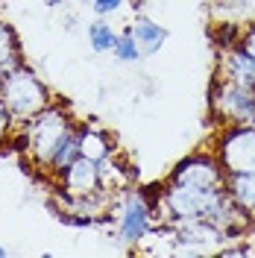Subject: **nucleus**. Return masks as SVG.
<instances>
[{"instance_id":"obj_1","label":"nucleus","mask_w":255,"mask_h":258,"mask_svg":"<svg viewBox=\"0 0 255 258\" xmlns=\"http://www.w3.org/2000/svg\"><path fill=\"white\" fill-rule=\"evenodd\" d=\"M74 129V120L65 106L50 103L38 114H32L30 120L21 123V135H24V150L35 167L47 170L50 159L56 153V147L62 144V138Z\"/></svg>"},{"instance_id":"obj_2","label":"nucleus","mask_w":255,"mask_h":258,"mask_svg":"<svg viewBox=\"0 0 255 258\" xmlns=\"http://www.w3.org/2000/svg\"><path fill=\"white\" fill-rule=\"evenodd\" d=\"M0 100L6 103V109L12 114L18 126L24 120H30L32 114H38L44 106H50V88L44 80L32 71L30 64L18 62L3 74V85H0Z\"/></svg>"},{"instance_id":"obj_3","label":"nucleus","mask_w":255,"mask_h":258,"mask_svg":"<svg viewBox=\"0 0 255 258\" xmlns=\"http://www.w3.org/2000/svg\"><path fill=\"white\" fill-rule=\"evenodd\" d=\"M226 188H191V185H176L170 182L159 200L161 223L179 226L188 220H208L217 203L223 200Z\"/></svg>"},{"instance_id":"obj_4","label":"nucleus","mask_w":255,"mask_h":258,"mask_svg":"<svg viewBox=\"0 0 255 258\" xmlns=\"http://www.w3.org/2000/svg\"><path fill=\"white\" fill-rule=\"evenodd\" d=\"M112 214H117V238L123 243H141L153 232L156 209L150 206L147 194L138 188H123L114 194Z\"/></svg>"},{"instance_id":"obj_5","label":"nucleus","mask_w":255,"mask_h":258,"mask_svg":"<svg viewBox=\"0 0 255 258\" xmlns=\"http://www.w3.org/2000/svg\"><path fill=\"white\" fill-rule=\"evenodd\" d=\"M217 159L226 173H255V126L229 123L217 141Z\"/></svg>"},{"instance_id":"obj_6","label":"nucleus","mask_w":255,"mask_h":258,"mask_svg":"<svg viewBox=\"0 0 255 258\" xmlns=\"http://www.w3.org/2000/svg\"><path fill=\"white\" fill-rule=\"evenodd\" d=\"M255 106V88L238 85L232 80L217 77L214 88H211V112L226 123H243Z\"/></svg>"},{"instance_id":"obj_7","label":"nucleus","mask_w":255,"mask_h":258,"mask_svg":"<svg viewBox=\"0 0 255 258\" xmlns=\"http://www.w3.org/2000/svg\"><path fill=\"white\" fill-rule=\"evenodd\" d=\"M170 182L191 185V188H226V170L217 156L211 153H191L182 159L170 173Z\"/></svg>"},{"instance_id":"obj_8","label":"nucleus","mask_w":255,"mask_h":258,"mask_svg":"<svg viewBox=\"0 0 255 258\" xmlns=\"http://www.w3.org/2000/svg\"><path fill=\"white\" fill-rule=\"evenodd\" d=\"M59 179V191L68 197H85V194L100 191V173H97V161L88 156H77L65 170L56 173Z\"/></svg>"},{"instance_id":"obj_9","label":"nucleus","mask_w":255,"mask_h":258,"mask_svg":"<svg viewBox=\"0 0 255 258\" xmlns=\"http://www.w3.org/2000/svg\"><path fill=\"white\" fill-rule=\"evenodd\" d=\"M217 74L223 80H232V82H238V85L255 88V59L249 53H243L240 47L220 50V68H217Z\"/></svg>"},{"instance_id":"obj_10","label":"nucleus","mask_w":255,"mask_h":258,"mask_svg":"<svg viewBox=\"0 0 255 258\" xmlns=\"http://www.w3.org/2000/svg\"><path fill=\"white\" fill-rule=\"evenodd\" d=\"M132 164H126L123 159H117V156H106V159L97 161V173H100V188L109 194H117L129 188V182H132V170H129Z\"/></svg>"},{"instance_id":"obj_11","label":"nucleus","mask_w":255,"mask_h":258,"mask_svg":"<svg viewBox=\"0 0 255 258\" xmlns=\"http://www.w3.org/2000/svg\"><path fill=\"white\" fill-rule=\"evenodd\" d=\"M129 32L135 35V41H138V47L144 50V56H153V53H159L164 47V41H167V30L156 24L153 18H135V24L129 27Z\"/></svg>"},{"instance_id":"obj_12","label":"nucleus","mask_w":255,"mask_h":258,"mask_svg":"<svg viewBox=\"0 0 255 258\" xmlns=\"http://www.w3.org/2000/svg\"><path fill=\"white\" fill-rule=\"evenodd\" d=\"M226 194L240 209L255 214V173H226Z\"/></svg>"},{"instance_id":"obj_13","label":"nucleus","mask_w":255,"mask_h":258,"mask_svg":"<svg viewBox=\"0 0 255 258\" xmlns=\"http://www.w3.org/2000/svg\"><path fill=\"white\" fill-rule=\"evenodd\" d=\"M80 156H88V159H106V156H112V138L103 132V129L97 126H82L80 129Z\"/></svg>"},{"instance_id":"obj_14","label":"nucleus","mask_w":255,"mask_h":258,"mask_svg":"<svg viewBox=\"0 0 255 258\" xmlns=\"http://www.w3.org/2000/svg\"><path fill=\"white\" fill-rule=\"evenodd\" d=\"M85 35H88V44H91L94 53H112L114 41H117V30H114L106 18L91 21V24L85 27Z\"/></svg>"},{"instance_id":"obj_15","label":"nucleus","mask_w":255,"mask_h":258,"mask_svg":"<svg viewBox=\"0 0 255 258\" xmlns=\"http://www.w3.org/2000/svg\"><path fill=\"white\" fill-rule=\"evenodd\" d=\"M80 156V129L74 126L68 135L62 138V144L56 147V153H53V159H50V167H47V173H59V170H65L71 161Z\"/></svg>"},{"instance_id":"obj_16","label":"nucleus","mask_w":255,"mask_h":258,"mask_svg":"<svg viewBox=\"0 0 255 258\" xmlns=\"http://www.w3.org/2000/svg\"><path fill=\"white\" fill-rule=\"evenodd\" d=\"M18 62H21V41H18L12 27L6 21H0V68L9 71Z\"/></svg>"},{"instance_id":"obj_17","label":"nucleus","mask_w":255,"mask_h":258,"mask_svg":"<svg viewBox=\"0 0 255 258\" xmlns=\"http://www.w3.org/2000/svg\"><path fill=\"white\" fill-rule=\"evenodd\" d=\"M112 56H114V62H120V64H138L144 59V50L138 47L135 35L126 30V32H117V41H114V47H112Z\"/></svg>"},{"instance_id":"obj_18","label":"nucleus","mask_w":255,"mask_h":258,"mask_svg":"<svg viewBox=\"0 0 255 258\" xmlns=\"http://www.w3.org/2000/svg\"><path fill=\"white\" fill-rule=\"evenodd\" d=\"M88 6H91V12L100 18H109L114 12H120V6H123V0H88Z\"/></svg>"},{"instance_id":"obj_19","label":"nucleus","mask_w":255,"mask_h":258,"mask_svg":"<svg viewBox=\"0 0 255 258\" xmlns=\"http://www.w3.org/2000/svg\"><path fill=\"white\" fill-rule=\"evenodd\" d=\"M243 53H249L255 59V21H249L246 27H243V32H240V44H238Z\"/></svg>"},{"instance_id":"obj_20","label":"nucleus","mask_w":255,"mask_h":258,"mask_svg":"<svg viewBox=\"0 0 255 258\" xmlns=\"http://www.w3.org/2000/svg\"><path fill=\"white\" fill-rule=\"evenodd\" d=\"M62 3H68V0H47V6H62Z\"/></svg>"},{"instance_id":"obj_21","label":"nucleus","mask_w":255,"mask_h":258,"mask_svg":"<svg viewBox=\"0 0 255 258\" xmlns=\"http://www.w3.org/2000/svg\"><path fill=\"white\" fill-rule=\"evenodd\" d=\"M0 255H6V249H3V246H0Z\"/></svg>"}]
</instances>
